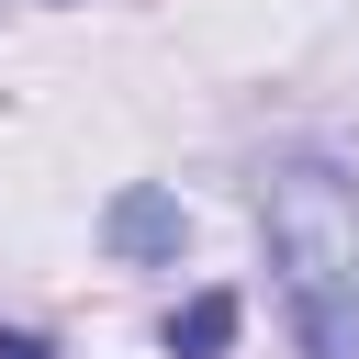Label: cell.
I'll use <instances>...</instances> for the list:
<instances>
[{"label": "cell", "mask_w": 359, "mask_h": 359, "mask_svg": "<svg viewBox=\"0 0 359 359\" xmlns=\"http://www.w3.org/2000/svg\"><path fill=\"white\" fill-rule=\"evenodd\" d=\"M258 224H269V269L303 359H359V180L337 157H280L258 191Z\"/></svg>", "instance_id": "obj_1"}, {"label": "cell", "mask_w": 359, "mask_h": 359, "mask_svg": "<svg viewBox=\"0 0 359 359\" xmlns=\"http://www.w3.org/2000/svg\"><path fill=\"white\" fill-rule=\"evenodd\" d=\"M101 236H112V258H180V202L168 191H123Z\"/></svg>", "instance_id": "obj_2"}, {"label": "cell", "mask_w": 359, "mask_h": 359, "mask_svg": "<svg viewBox=\"0 0 359 359\" xmlns=\"http://www.w3.org/2000/svg\"><path fill=\"white\" fill-rule=\"evenodd\" d=\"M236 348V292H191L168 314V359H224Z\"/></svg>", "instance_id": "obj_3"}, {"label": "cell", "mask_w": 359, "mask_h": 359, "mask_svg": "<svg viewBox=\"0 0 359 359\" xmlns=\"http://www.w3.org/2000/svg\"><path fill=\"white\" fill-rule=\"evenodd\" d=\"M0 359H56L45 337H22V325H0Z\"/></svg>", "instance_id": "obj_4"}]
</instances>
